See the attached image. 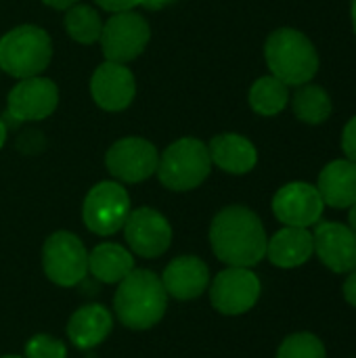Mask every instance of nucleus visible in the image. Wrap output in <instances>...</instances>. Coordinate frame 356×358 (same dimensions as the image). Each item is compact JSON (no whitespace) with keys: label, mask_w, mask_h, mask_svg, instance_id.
Segmentation results:
<instances>
[{"label":"nucleus","mask_w":356,"mask_h":358,"mask_svg":"<svg viewBox=\"0 0 356 358\" xmlns=\"http://www.w3.org/2000/svg\"><path fill=\"white\" fill-rule=\"evenodd\" d=\"M266 243L269 237L260 216L245 206L220 210L210 224L212 252L227 266H256L266 258Z\"/></svg>","instance_id":"nucleus-1"},{"label":"nucleus","mask_w":356,"mask_h":358,"mask_svg":"<svg viewBox=\"0 0 356 358\" xmlns=\"http://www.w3.org/2000/svg\"><path fill=\"white\" fill-rule=\"evenodd\" d=\"M168 308V294L159 275L149 268H134L118 283L113 310L118 321L132 331L155 327Z\"/></svg>","instance_id":"nucleus-2"},{"label":"nucleus","mask_w":356,"mask_h":358,"mask_svg":"<svg viewBox=\"0 0 356 358\" xmlns=\"http://www.w3.org/2000/svg\"><path fill=\"white\" fill-rule=\"evenodd\" d=\"M264 59L271 76L296 88L313 82L319 71L317 46L306 34L294 27H279L266 38Z\"/></svg>","instance_id":"nucleus-3"},{"label":"nucleus","mask_w":356,"mask_h":358,"mask_svg":"<svg viewBox=\"0 0 356 358\" xmlns=\"http://www.w3.org/2000/svg\"><path fill=\"white\" fill-rule=\"evenodd\" d=\"M52 59V42L38 25H19L0 40V69L17 80L40 76Z\"/></svg>","instance_id":"nucleus-4"},{"label":"nucleus","mask_w":356,"mask_h":358,"mask_svg":"<svg viewBox=\"0 0 356 358\" xmlns=\"http://www.w3.org/2000/svg\"><path fill=\"white\" fill-rule=\"evenodd\" d=\"M212 172V159L208 145L199 138H178L159 157L157 176L170 191H191L204 185Z\"/></svg>","instance_id":"nucleus-5"},{"label":"nucleus","mask_w":356,"mask_h":358,"mask_svg":"<svg viewBox=\"0 0 356 358\" xmlns=\"http://www.w3.org/2000/svg\"><path fill=\"white\" fill-rule=\"evenodd\" d=\"M42 268L59 287H73L88 275V252L82 239L69 231L52 233L42 248Z\"/></svg>","instance_id":"nucleus-6"},{"label":"nucleus","mask_w":356,"mask_h":358,"mask_svg":"<svg viewBox=\"0 0 356 358\" xmlns=\"http://www.w3.org/2000/svg\"><path fill=\"white\" fill-rule=\"evenodd\" d=\"M130 210L128 191L115 180H103L88 191L82 203V220L90 233L109 237L124 229Z\"/></svg>","instance_id":"nucleus-7"},{"label":"nucleus","mask_w":356,"mask_h":358,"mask_svg":"<svg viewBox=\"0 0 356 358\" xmlns=\"http://www.w3.org/2000/svg\"><path fill=\"white\" fill-rule=\"evenodd\" d=\"M208 289L214 310L227 317H239L258 304L262 283L252 268L227 266L210 281Z\"/></svg>","instance_id":"nucleus-8"},{"label":"nucleus","mask_w":356,"mask_h":358,"mask_svg":"<svg viewBox=\"0 0 356 358\" xmlns=\"http://www.w3.org/2000/svg\"><path fill=\"white\" fill-rule=\"evenodd\" d=\"M151 38L149 23L134 10L113 13L103 23V34L99 38L103 55L113 63H130L143 55Z\"/></svg>","instance_id":"nucleus-9"},{"label":"nucleus","mask_w":356,"mask_h":358,"mask_svg":"<svg viewBox=\"0 0 356 358\" xmlns=\"http://www.w3.org/2000/svg\"><path fill=\"white\" fill-rule=\"evenodd\" d=\"M159 153L153 143L138 136L120 138L105 155V166L118 182H143L157 172Z\"/></svg>","instance_id":"nucleus-10"},{"label":"nucleus","mask_w":356,"mask_h":358,"mask_svg":"<svg viewBox=\"0 0 356 358\" xmlns=\"http://www.w3.org/2000/svg\"><path fill=\"white\" fill-rule=\"evenodd\" d=\"M124 237L132 254L141 258H159L172 245V227L162 212L136 208L130 210L124 222Z\"/></svg>","instance_id":"nucleus-11"},{"label":"nucleus","mask_w":356,"mask_h":358,"mask_svg":"<svg viewBox=\"0 0 356 358\" xmlns=\"http://www.w3.org/2000/svg\"><path fill=\"white\" fill-rule=\"evenodd\" d=\"M325 203L311 182H287L273 197V214L283 227L311 229L321 222Z\"/></svg>","instance_id":"nucleus-12"},{"label":"nucleus","mask_w":356,"mask_h":358,"mask_svg":"<svg viewBox=\"0 0 356 358\" xmlns=\"http://www.w3.org/2000/svg\"><path fill=\"white\" fill-rule=\"evenodd\" d=\"M59 105V88L48 78L21 80L6 99V117L10 122H38L48 117Z\"/></svg>","instance_id":"nucleus-13"},{"label":"nucleus","mask_w":356,"mask_h":358,"mask_svg":"<svg viewBox=\"0 0 356 358\" xmlns=\"http://www.w3.org/2000/svg\"><path fill=\"white\" fill-rule=\"evenodd\" d=\"M315 254L334 273L348 275L356 268V233L342 222H317L313 231Z\"/></svg>","instance_id":"nucleus-14"},{"label":"nucleus","mask_w":356,"mask_h":358,"mask_svg":"<svg viewBox=\"0 0 356 358\" xmlns=\"http://www.w3.org/2000/svg\"><path fill=\"white\" fill-rule=\"evenodd\" d=\"M90 92L94 103L105 111H122L126 109L136 92V82L132 71L113 61H105L99 65L90 80Z\"/></svg>","instance_id":"nucleus-15"},{"label":"nucleus","mask_w":356,"mask_h":358,"mask_svg":"<svg viewBox=\"0 0 356 358\" xmlns=\"http://www.w3.org/2000/svg\"><path fill=\"white\" fill-rule=\"evenodd\" d=\"M168 298L189 302L197 300L210 287V268L197 256H178L174 258L159 277Z\"/></svg>","instance_id":"nucleus-16"},{"label":"nucleus","mask_w":356,"mask_h":358,"mask_svg":"<svg viewBox=\"0 0 356 358\" xmlns=\"http://www.w3.org/2000/svg\"><path fill=\"white\" fill-rule=\"evenodd\" d=\"M113 329V317L103 304L80 306L67 321V338L80 350L101 346Z\"/></svg>","instance_id":"nucleus-17"},{"label":"nucleus","mask_w":356,"mask_h":358,"mask_svg":"<svg viewBox=\"0 0 356 358\" xmlns=\"http://www.w3.org/2000/svg\"><path fill=\"white\" fill-rule=\"evenodd\" d=\"M315 254V239L308 229L283 227L266 243V258L279 268H298Z\"/></svg>","instance_id":"nucleus-18"},{"label":"nucleus","mask_w":356,"mask_h":358,"mask_svg":"<svg viewBox=\"0 0 356 358\" xmlns=\"http://www.w3.org/2000/svg\"><path fill=\"white\" fill-rule=\"evenodd\" d=\"M317 191L325 206L336 210H348L356 203V164L350 159L329 162L317 180Z\"/></svg>","instance_id":"nucleus-19"},{"label":"nucleus","mask_w":356,"mask_h":358,"mask_svg":"<svg viewBox=\"0 0 356 358\" xmlns=\"http://www.w3.org/2000/svg\"><path fill=\"white\" fill-rule=\"evenodd\" d=\"M208 151L212 164L229 174H248L258 164V151L254 143L235 132L214 136L208 145Z\"/></svg>","instance_id":"nucleus-20"},{"label":"nucleus","mask_w":356,"mask_h":358,"mask_svg":"<svg viewBox=\"0 0 356 358\" xmlns=\"http://www.w3.org/2000/svg\"><path fill=\"white\" fill-rule=\"evenodd\" d=\"M134 268V254L120 243H99L88 252V273L101 283L118 285Z\"/></svg>","instance_id":"nucleus-21"},{"label":"nucleus","mask_w":356,"mask_h":358,"mask_svg":"<svg viewBox=\"0 0 356 358\" xmlns=\"http://www.w3.org/2000/svg\"><path fill=\"white\" fill-rule=\"evenodd\" d=\"M294 113L300 122L317 126L329 120L332 111H334V103L329 92L319 86V84H302L296 88L294 96H290Z\"/></svg>","instance_id":"nucleus-22"},{"label":"nucleus","mask_w":356,"mask_h":358,"mask_svg":"<svg viewBox=\"0 0 356 358\" xmlns=\"http://www.w3.org/2000/svg\"><path fill=\"white\" fill-rule=\"evenodd\" d=\"M250 107L264 117H273L281 113L290 103V86L283 84L275 76H262L258 78L250 88Z\"/></svg>","instance_id":"nucleus-23"},{"label":"nucleus","mask_w":356,"mask_h":358,"mask_svg":"<svg viewBox=\"0 0 356 358\" xmlns=\"http://www.w3.org/2000/svg\"><path fill=\"white\" fill-rule=\"evenodd\" d=\"M65 31L80 44H92L103 34V19L101 15L88 4H73L65 13Z\"/></svg>","instance_id":"nucleus-24"},{"label":"nucleus","mask_w":356,"mask_h":358,"mask_svg":"<svg viewBox=\"0 0 356 358\" xmlns=\"http://www.w3.org/2000/svg\"><path fill=\"white\" fill-rule=\"evenodd\" d=\"M277 358H327V350L315 334L300 331L287 336L281 342Z\"/></svg>","instance_id":"nucleus-25"},{"label":"nucleus","mask_w":356,"mask_h":358,"mask_svg":"<svg viewBox=\"0 0 356 358\" xmlns=\"http://www.w3.org/2000/svg\"><path fill=\"white\" fill-rule=\"evenodd\" d=\"M25 358H67V346L48 334H38L25 344Z\"/></svg>","instance_id":"nucleus-26"},{"label":"nucleus","mask_w":356,"mask_h":358,"mask_svg":"<svg viewBox=\"0 0 356 358\" xmlns=\"http://www.w3.org/2000/svg\"><path fill=\"white\" fill-rule=\"evenodd\" d=\"M342 151L346 159L356 164V115L348 120V124L342 130Z\"/></svg>","instance_id":"nucleus-27"},{"label":"nucleus","mask_w":356,"mask_h":358,"mask_svg":"<svg viewBox=\"0 0 356 358\" xmlns=\"http://www.w3.org/2000/svg\"><path fill=\"white\" fill-rule=\"evenodd\" d=\"M143 0H97L99 6H103L109 13H124V10H132L136 4H141Z\"/></svg>","instance_id":"nucleus-28"},{"label":"nucleus","mask_w":356,"mask_h":358,"mask_svg":"<svg viewBox=\"0 0 356 358\" xmlns=\"http://www.w3.org/2000/svg\"><path fill=\"white\" fill-rule=\"evenodd\" d=\"M344 298L350 306L356 308V268L348 273V277L344 281Z\"/></svg>","instance_id":"nucleus-29"},{"label":"nucleus","mask_w":356,"mask_h":358,"mask_svg":"<svg viewBox=\"0 0 356 358\" xmlns=\"http://www.w3.org/2000/svg\"><path fill=\"white\" fill-rule=\"evenodd\" d=\"M172 2H176V0H143L141 4L145 8H149V10H159V8H164V6H168Z\"/></svg>","instance_id":"nucleus-30"},{"label":"nucleus","mask_w":356,"mask_h":358,"mask_svg":"<svg viewBox=\"0 0 356 358\" xmlns=\"http://www.w3.org/2000/svg\"><path fill=\"white\" fill-rule=\"evenodd\" d=\"M44 4H48V6H52V8H69V6H73L78 0H42Z\"/></svg>","instance_id":"nucleus-31"},{"label":"nucleus","mask_w":356,"mask_h":358,"mask_svg":"<svg viewBox=\"0 0 356 358\" xmlns=\"http://www.w3.org/2000/svg\"><path fill=\"white\" fill-rule=\"evenodd\" d=\"M348 227L356 233V203L348 208Z\"/></svg>","instance_id":"nucleus-32"},{"label":"nucleus","mask_w":356,"mask_h":358,"mask_svg":"<svg viewBox=\"0 0 356 358\" xmlns=\"http://www.w3.org/2000/svg\"><path fill=\"white\" fill-rule=\"evenodd\" d=\"M4 141H6V124L0 120V149H2V145H4Z\"/></svg>","instance_id":"nucleus-33"},{"label":"nucleus","mask_w":356,"mask_h":358,"mask_svg":"<svg viewBox=\"0 0 356 358\" xmlns=\"http://www.w3.org/2000/svg\"><path fill=\"white\" fill-rule=\"evenodd\" d=\"M350 17H353V27H355V34H356V0H353V6H350Z\"/></svg>","instance_id":"nucleus-34"},{"label":"nucleus","mask_w":356,"mask_h":358,"mask_svg":"<svg viewBox=\"0 0 356 358\" xmlns=\"http://www.w3.org/2000/svg\"><path fill=\"white\" fill-rule=\"evenodd\" d=\"M0 358H25V357H17V355H4V357Z\"/></svg>","instance_id":"nucleus-35"}]
</instances>
